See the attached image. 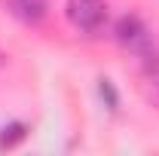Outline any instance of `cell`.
<instances>
[{
    "mask_svg": "<svg viewBox=\"0 0 159 156\" xmlns=\"http://www.w3.org/2000/svg\"><path fill=\"white\" fill-rule=\"evenodd\" d=\"M64 12H67V21L77 31L95 34V31L104 28V21H107V3L104 0H67Z\"/></svg>",
    "mask_w": 159,
    "mask_h": 156,
    "instance_id": "cell-1",
    "label": "cell"
},
{
    "mask_svg": "<svg viewBox=\"0 0 159 156\" xmlns=\"http://www.w3.org/2000/svg\"><path fill=\"white\" fill-rule=\"evenodd\" d=\"M113 34L122 46H129V49H144L147 43H150V31H147V25L138 19V16H122L116 21V28H113Z\"/></svg>",
    "mask_w": 159,
    "mask_h": 156,
    "instance_id": "cell-2",
    "label": "cell"
},
{
    "mask_svg": "<svg viewBox=\"0 0 159 156\" xmlns=\"http://www.w3.org/2000/svg\"><path fill=\"white\" fill-rule=\"evenodd\" d=\"M12 12L28 25H37L49 12V0H12Z\"/></svg>",
    "mask_w": 159,
    "mask_h": 156,
    "instance_id": "cell-3",
    "label": "cell"
},
{
    "mask_svg": "<svg viewBox=\"0 0 159 156\" xmlns=\"http://www.w3.org/2000/svg\"><path fill=\"white\" fill-rule=\"evenodd\" d=\"M28 122H21V119H16V122H6L3 129H0V150H12L16 144H21L25 138H28Z\"/></svg>",
    "mask_w": 159,
    "mask_h": 156,
    "instance_id": "cell-4",
    "label": "cell"
},
{
    "mask_svg": "<svg viewBox=\"0 0 159 156\" xmlns=\"http://www.w3.org/2000/svg\"><path fill=\"white\" fill-rule=\"evenodd\" d=\"M98 95H101V101L107 104V110H116L119 107V92H116V86H113L107 77L98 80Z\"/></svg>",
    "mask_w": 159,
    "mask_h": 156,
    "instance_id": "cell-5",
    "label": "cell"
}]
</instances>
